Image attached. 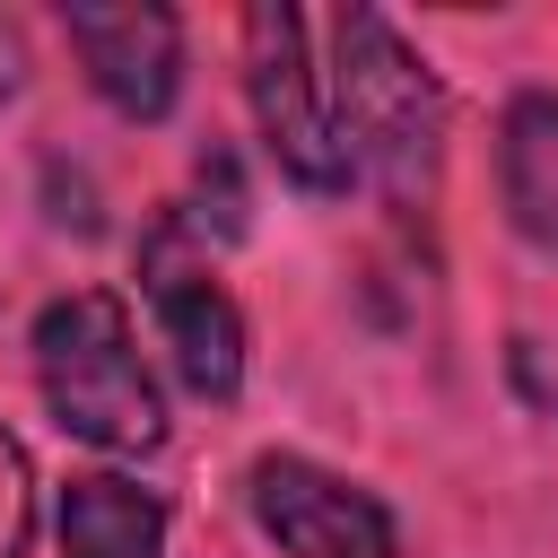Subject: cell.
I'll use <instances>...</instances> for the list:
<instances>
[{"instance_id":"cell-1","label":"cell","mask_w":558,"mask_h":558,"mask_svg":"<svg viewBox=\"0 0 558 558\" xmlns=\"http://www.w3.org/2000/svg\"><path fill=\"white\" fill-rule=\"evenodd\" d=\"M26 349H35V392L61 436H78L96 453H157L166 445V392H157L140 331H131V305L113 288L52 296L26 331Z\"/></svg>"},{"instance_id":"cell-2","label":"cell","mask_w":558,"mask_h":558,"mask_svg":"<svg viewBox=\"0 0 558 558\" xmlns=\"http://www.w3.org/2000/svg\"><path fill=\"white\" fill-rule=\"evenodd\" d=\"M331 105H340L349 157L375 174V192L392 209H418L445 166V87L384 9L331 17Z\"/></svg>"},{"instance_id":"cell-3","label":"cell","mask_w":558,"mask_h":558,"mask_svg":"<svg viewBox=\"0 0 558 558\" xmlns=\"http://www.w3.org/2000/svg\"><path fill=\"white\" fill-rule=\"evenodd\" d=\"M244 96H253V122H262L270 166L296 192L340 201L357 183V157H349L340 105H331V70H314L305 17L288 0H253L244 9Z\"/></svg>"},{"instance_id":"cell-4","label":"cell","mask_w":558,"mask_h":558,"mask_svg":"<svg viewBox=\"0 0 558 558\" xmlns=\"http://www.w3.org/2000/svg\"><path fill=\"white\" fill-rule=\"evenodd\" d=\"M140 296L157 305V331L174 349L183 392L235 401L244 392V314L209 270V244L183 227V209H157L140 227Z\"/></svg>"},{"instance_id":"cell-5","label":"cell","mask_w":558,"mask_h":558,"mask_svg":"<svg viewBox=\"0 0 558 558\" xmlns=\"http://www.w3.org/2000/svg\"><path fill=\"white\" fill-rule=\"evenodd\" d=\"M244 506L279 558H392V514L375 488L305 462V453H253Z\"/></svg>"},{"instance_id":"cell-6","label":"cell","mask_w":558,"mask_h":558,"mask_svg":"<svg viewBox=\"0 0 558 558\" xmlns=\"http://www.w3.org/2000/svg\"><path fill=\"white\" fill-rule=\"evenodd\" d=\"M61 35L87 70V87L122 122H166L183 105V17L157 0H70Z\"/></svg>"},{"instance_id":"cell-7","label":"cell","mask_w":558,"mask_h":558,"mask_svg":"<svg viewBox=\"0 0 558 558\" xmlns=\"http://www.w3.org/2000/svg\"><path fill=\"white\" fill-rule=\"evenodd\" d=\"M497 192L523 244L558 253V87H523L506 96L497 122Z\"/></svg>"},{"instance_id":"cell-8","label":"cell","mask_w":558,"mask_h":558,"mask_svg":"<svg viewBox=\"0 0 558 558\" xmlns=\"http://www.w3.org/2000/svg\"><path fill=\"white\" fill-rule=\"evenodd\" d=\"M61 558H166V497L122 471H78L61 488Z\"/></svg>"},{"instance_id":"cell-9","label":"cell","mask_w":558,"mask_h":558,"mask_svg":"<svg viewBox=\"0 0 558 558\" xmlns=\"http://www.w3.org/2000/svg\"><path fill=\"white\" fill-rule=\"evenodd\" d=\"M183 227H192L201 244H235V235L253 227V201H244L235 148H218V140H209V157H201V174H192V209H183Z\"/></svg>"},{"instance_id":"cell-10","label":"cell","mask_w":558,"mask_h":558,"mask_svg":"<svg viewBox=\"0 0 558 558\" xmlns=\"http://www.w3.org/2000/svg\"><path fill=\"white\" fill-rule=\"evenodd\" d=\"M26 532H35V462L0 427V558H26Z\"/></svg>"}]
</instances>
